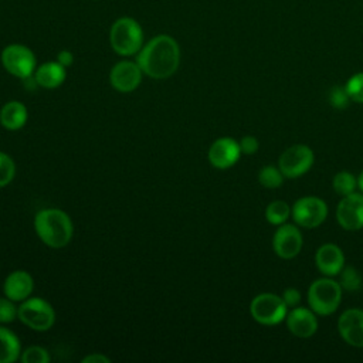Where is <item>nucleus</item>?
<instances>
[{
	"label": "nucleus",
	"mask_w": 363,
	"mask_h": 363,
	"mask_svg": "<svg viewBox=\"0 0 363 363\" xmlns=\"http://www.w3.org/2000/svg\"><path fill=\"white\" fill-rule=\"evenodd\" d=\"M20 360L23 363H47L50 360V356L44 347L30 346L21 353Z\"/></svg>",
	"instance_id": "nucleus-28"
},
{
	"label": "nucleus",
	"mask_w": 363,
	"mask_h": 363,
	"mask_svg": "<svg viewBox=\"0 0 363 363\" xmlns=\"http://www.w3.org/2000/svg\"><path fill=\"white\" fill-rule=\"evenodd\" d=\"M286 326L289 332L301 339L311 337L318 330V319L316 313L312 309L306 308H292L289 313H286Z\"/></svg>",
	"instance_id": "nucleus-15"
},
{
	"label": "nucleus",
	"mask_w": 363,
	"mask_h": 363,
	"mask_svg": "<svg viewBox=\"0 0 363 363\" xmlns=\"http://www.w3.org/2000/svg\"><path fill=\"white\" fill-rule=\"evenodd\" d=\"M258 182L261 186L267 189H277L284 183V174L279 170V167L268 164L259 170Z\"/></svg>",
	"instance_id": "nucleus-23"
},
{
	"label": "nucleus",
	"mask_w": 363,
	"mask_h": 363,
	"mask_svg": "<svg viewBox=\"0 0 363 363\" xmlns=\"http://www.w3.org/2000/svg\"><path fill=\"white\" fill-rule=\"evenodd\" d=\"M328 101H329V104H330L333 108H336V109H345V108L349 106V104H350L352 99H350V96H349V94H347V91H346V88H345V85H343V86L335 85V86H332V88L329 89Z\"/></svg>",
	"instance_id": "nucleus-25"
},
{
	"label": "nucleus",
	"mask_w": 363,
	"mask_h": 363,
	"mask_svg": "<svg viewBox=\"0 0 363 363\" xmlns=\"http://www.w3.org/2000/svg\"><path fill=\"white\" fill-rule=\"evenodd\" d=\"M136 62L142 72L150 78H169L179 68L180 47L173 37L159 34L143 44L140 51L136 54Z\"/></svg>",
	"instance_id": "nucleus-1"
},
{
	"label": "nucleus",
	"mask_w": 363,
	"mask_h": 363,
	"mask_svg": "<svg viewBox=\"0 0 363 363\" xmlns=\"http://www.w3.org/2000/svg\"><path fill=\"white\" fill-rule=\"evenodd\" d=\"M21 352L18 337L9 329L0 326V363H13Z\"/></svg>",
	"instance_id": "nucleus-20"
},
{
	"label": "nucleus",
	"mask_w": 363,
	"mask_h": 363,
	"mask_svg": "<svg viewBox=\"0 0 363 363\" xmlns=\"http://www.w3.org/2000/svg\"><path fill=\"white\" fill-rule=\"evenodd\" d=\"M336 220L347 231L363 228V194L354 191L343 196L336 207Z\"/></svg>",
	"instance_id": "nucleus-10"
},
{
	"label": "nucleus",
	"mask_w": 363,
	"mask_h": 363,
	"mask_svg": "<svg viewBox=\"0 0 363 363\" xmlns=\"http://www.w3.org/2000/svg\"><path fill=\"white\" fill-rule=\"evenodd\" d=\"M332 186H333V190L340 196H347L350 193H354L356 187H357V179L346 172V170H342L339 173H336L333 176V180H332Z\"/></svg>",
	"instance_id": "nucleus-22"
},
{
	"label": "nucleus",
	"mask_w": 363,
	"mask_h": 363,
	"mask_svg": "<svg viewBox=\"0 0 363 363\" xmlns=\"http://www.w3.org/2000/svg\"><path fill=\"white\" fill-rule=\"evenodd\" d=\"M342 302V288L330 277L315 279L308 289V303L316 315L333 313Z\"/></svg>",
	"instance_id": "nucleus-4"
},
{
	"label": "nucleus",
	"mask_w": 363,
	"mask_h": 363,
	"mask_svg": "<svg viewBox=\"0 0 363 363\" xmlns=\"http://www.w3.org/2000/svg\"><path fill=\"white\" fill-rule=\"evenodd\" d=\"M27 108L18 101H10L0 109V123L9 130H17L27 122Z\"/></svg>",
	"instance_id": "nucleus-19"
},
{
	"label": "nucleus",
	"mask_w": 363,
	"mask_h": 363,
	"mask_svg": "<svg viewBox=\"0 0 363 363\" xmlns=\"http://www.w3.org/2000/svg\"><path fill=\"white\" fill-rule=\"evenodd\" d=\"M18 318V308L10 298H0V323H10Z\"/></svg>",
	"instance_id": "nucleus-29"
},
{
	"label": "nucleus",
	"mask_w": 363,
	"mask_h": 363,
	"mask_svg": "<svg viewBox=\"0 0 363 363\" xmlns=\"http://www.w3.org/2000/svg\"><path fill=\"white\" fill-rule=\"evenodd\" d=\"M315 264H316V268L325 277L339 275V272L345 267L343 251L336 244H332V242L323 244L318 248L315 254Z\"/></svg>",
	"instance_id": "nucleus-16"
},
{
	"label": "nucleus",
	"mask_w": 363,
	"mask_h": 363,
	"mask_svg": "<svg viewBox=\"0 0 363 363\" xmlns=\"http://www.w3.org/2000/svg\"><path fill=\"white\" fill-rule=\"evenodd\" d=\"M34 230L38 238L51 248L65 247L72 237L69 216L60 208H44L35 214Z\"/></svg>",
	"instance_id": "nucleus-2"
},
{
	"label": "nucleus",
	"mask_w": 363,
	"mask_h": 363,
	"mask_svg": "<svg viewBox=\"0 0 363 363\" xmlns=\"http://www.w3.org/2000/svg\"><path fill=\"white\" fill-rule=\"evenodd\" d=\"M238 145H240L241 153H244V155H254L258 150V147H259V142L254 136H244V138H241Z\"/></svg>",
	"instance_id": "nucleus-30"
},
{
	"label": "nucleus",
	"mask_w": 363,
	"mask_h": 363,
	"mask_svg": "<svg viewBox=\"0 0 363 363\" xmlns=\"http://www.w3.org/2000/svg\"><path fill=\"white\" fill-rule=\"evenodd\" d=\"M315 160L313 152L306 145H292L278 159V167L284 177L296 179L309 172Z\"/></svg>",
	"instance_id": "nucleus-8"
},
{
	"label": "nucleus",
	"mask_w": 363,
	"mask_h": 363,
	"mask_svg": "<svg viewBox=\"0 0 363 363\" xmlns=\"http://www.w3.org/2000/svg\"><path fill=\"white\" fill-rule=\"evenodd\" d=\"M345 88L353 102L363 104V72L352 75L345 84Z\"/></svg>",
	"instance_id": "nucleus-26"
},
{
	"label": "nucleus",
	"mask_w": 363,
	"mask_h": 363,
	"mask_svg": "<svg viewBox=\"0 0 363 363\" xmlns=\"http://www.w3.org/2000/svg\"><path fill=\"white\" fill-rule=\"evenodd\" d=\"M14 174H16V164L13 159L9 155L0 152V187L7 186L13 180Z\"/></svg>",
	"instance_id": "nucleus-27"
},
{
	"label": "nucleus",
	"mask_w": 363,
	"mask_h": 363,
	"mask_svg": "<svg viewBox=\"0 0 363 363\" xmlns=\"http://www.w3.org/2000/svg\"><path fill=\"white\" fill-rule=\"evenodd\" d=\"M0 60L9 74L21 79H27L34 75L37 68L34 52L23 44H10L4 47Z\"/></svg>",
	"instance_id": "nucleus-6"
},
{
	"label": "nucleus",
	"mask_w": 363,
	"mask_h": 363,
	"mask_svg": "<svg viewBox=\"0 0 363 363\" xmlns=\"http://www.w3.org/2000/svg\"><path fill=\"white\" fill-rule=\"evenodd\" d=\"M65 67L58 61H47L35 68L34 81L45 89H54L65 81Z\"/></svg>",
	"instance_id": "nucleus-18"
},
{
	"label": "nucleus",
	"mask_w": 363,
	"mask_h": 363,
	"mask_svg": "<svg viewBox=\"0 0 363 363\" xmlns=\"http://www.w3.org/2000/svg\"><path fill=\"white\" fill-rule=\"evenodd\" d=\"M57 61L61 64V65H64L65 68H68L69 65H72V62H74V55H72V52L71 51H68V50H62V51H60L58 52V55H57Z\"/></svg>",
	"instance_id": "nucleus-32"
},
{
	"label": "nucleus",
	"mask_w": 363,
	"mask_h": 363,
	"mask_svg": "<svg viewBox=\"0 0 363 363\" xmlns=\"http://www.w3.org/2000/svg\"><path fill=\"white\" fill-rule=\"evenodd\" d=\"M282 299L285 302V305L288 306V309L291 308H296L299 306L301 303V292L296 289V288H286L284 292H282Z\"/></svg>",
	"instance_id": "nucleus-31"
},
{
	"label": "nucleus",
	"mask_w": 363,
	"mask_h": 363,
	"mask_svg": "<svg viewBox=\"0 0 363 363\" xmlns=\"http://www.w3.org/2000/svg\"><path fill=\"white\" fill-rule=\"evenodd\" d=\"M241 156L240 145L231 138H220L208 149V162L216 169H228L234 166Z\"/></svg>",
	"instance_id": "nucleus-14"
},
{
	"label": "nucleus",
	"mask_w": 363,
	"mask_h": 363,
	"mask_svg": "<svg viewBox=\"0 0 363 363\" xmlns=\"http://www.w3.org/2000/svg\"><path fill=\"white\" fill-rule=\"evenodd\" d=\"M339 285L342 289L353 292L362 286V275L353 267H343L339 272Z\"/></svg>",
	"instance_id": "nucleus-24"
},
{
	"label": "nucleus",
	"mask_w": 363,
	"mask_h": 363,
	"mask_svg": "<svg viewBox=\"0 0 363 363\" xmlns=\"http://www.w3.org/2000/svg\"><path fill=\"white\" fill-rule=\"evenodd\" d=\"M337 330L347 345L363 347V311L346 309L337 320Z\"/></svg>",
	"instance_id": "nucleus-13"
},
{
	"label": "nucleus",
	"mask_w": 363,
	"mask_h": 363,
	"mask_svg": "<svg viewBox=\"0 0 363 363\" xmlns=\"http://www.w3.org/2000/svg\"><path fill=\"white\" fill-rule=\"evenodd\" d=\"M84 363H109L111 359L108 356H104L101 353H92L82 359Z\"/></svg>",
	"instance_id": "nucleus-33"
},
{
	"label": "nucleus",
	"mask_w": 363,
	"mask_h": 363,
	"mask_svg": "<svg viewBox=\"0 0 363 363\" xmlns=\"http://www.w3.org/2000/svg\"><path fill=\"white\" fill-rule=\"evenodd\" d=\"M357 187L362 190V193H363V170H362V173L359 174V177H357Z\"/></svg>",
	"instance_id": "nucleus-34"
},
{
	"label": "nucleus",
	"mask_w": 363,
	"mask_h": 363,
	"mask_svg": "<svg viewBox=\"0 0 363 363\" xmlns=\"http://www.w3.org/2000/svg\"><path fill=\"white\" fill-rule=\"evenodd\" d=\"M289 216H291V207L282 200L271 201L265 208V218L272 225L284 224Z\"/></svg>",
	"instance_id": "nucleus-21"
},
{
	"label": "nucleus",
	"mask_w": 363,
	"mask_h": 363,
	"mask_svg": "<svg viewBox=\"0 0 363 363\" xmlns=\"http://www.w3.org/2000/svg\"><path fill=\"white\" fill-rule=\"evenodd\" d=\"M250 312L255 322L265 326H272L281 323L286 318L288 306L285 305L282 296L271 292H262L251 301Z\"/></svg>",
	"instance_id": "nucleus-5"
},
{
	"label": "nucleus",
	"mask_w": 363,
	"mask_h": 363,
	"mask_svg": "<svg viewBox=\"0 0 363 363\" xmlns=\"http://www.w3.org/2000/svg\"><path fill=\"white\" fill-rule=\"evenodd\" d=\"M109 43L112 50L119 55H136L143 47L142 26L128 16L116 18L109 30Z\"/></svg>",
	"instance_id": "nucleus-3"
},
{
	"label": "nucleus",
	"mask_w": 363,
	"mask_h": 363,
	"mask_svg": "<svg viewBox=\"0 0 363 363\" xmlns=\"http://www.w3.org/2000/svg\"><path fill=\"white\" fill-rule=\"evenodd\" d=\"M18 319L33 330L45 332L55 322L52 306L41 298H27L18 306Z\"/></svg>",
	"instance_id": "nucleus-7"
},
{
	"label": "nucleus",
	"mask_w": 363,
	"mask_h": 363,
	"mask_svg": "<svg viewBox=\"0 0 363 363\" xmlns=\"http://www.w3.org/2000/svg\"><path fill=\"white\" fill-rule=\"evenodd\" d=\"M291 216L298 225L303 228H315L325 221L328 216V206L322 199L315 196L301 197L294 203Z\"/></svg>",
	"instance_id": "nucleus-9"
},
{
	"label": "nucleus",
	"mask_w": 363,
	"mask_h": 363,
	"mask_svg": "<svg viewBox=\"0 0 363 363\" xmlns=\"http://www.w3.org/2000/svg\"><path fill=\"white\" fill-rule=\"evenodd\" d=\"M302 234L298 227L292 224H281L274 237H272V248L275 254L282 259L295 258L302 248Z\"/></svg>",
	"instance_id": "nucleus-11"
},
{
	"label": "nucleus",
	"mask_w": 363,
	"mask_h": 363,
	"mask_svg": "<svg viewBox=\"0 0 363 363\" xmlns=\"http://www.w3.org/2000/svg\"><path fill=\"white\" fill-rule=\"evenodd\" d=\"M142 74L143 72L136 61L133 62L123 60L112 67L109 72V81L116 91L126 94L135 91L139 86L142 81Z\"/></svg>",
	"instance_id": "nucleus-12"
},
{
	"label": "nucleus",
	"mask_w": 363,
	"mask_h": 363,
	"mask_svg": "<svg viewBox=\"0 0 363 363\" xmlns=\"http://www.w3.org/2000/svg\"><path fill=\"white\" fill-rule=\"evenodd\" d=\"M33 278L27 271L17 269L7 275L3 284V292L14 302L26 301L33 292Z\"/></svg>",
	"instance_id": "nucleus-17"
}]
</instances>
